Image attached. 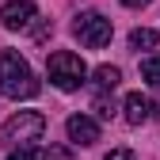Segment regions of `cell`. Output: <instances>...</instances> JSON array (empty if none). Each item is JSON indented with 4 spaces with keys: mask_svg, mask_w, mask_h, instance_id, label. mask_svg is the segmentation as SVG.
Masks as SVG:
<instances>
[{
    "mask_svg": "<svg viewBox=\"0 0 160 160\" xmlns=\"http://www.w3.org/2000/svg\"><path fill=\"white\" fill-rule=\"evenodd\" d=\"M38 80H34V72H31V65L19 57L15 50H4L0 53V95H8V99H34L38 95Z\"/></svg>",
    "mask_w": 160,
    "mask_h": 160,
    "instance_id": "1",
    "label": "cell"
},
{
    "mask_svg": "<svg viewBox=\"0 0 160 160\" xmlns=\"http://www.w3.org/2000/svg\"><path fill=\"white\" fill-rule=\"evenodd\" d=\"M46 76H50V84L57 92H76L88 80V65L80 61V53L57 50V53H50V61H46Z\"/></svg>",
    "mask_w": 160,
    "mask_h": 160,
    "instance_id": "2",
    "label": "cell"
},
{
    "mask_svg": "<svg viewBox=\"0 0 160 160\" xmlns=\"http://www.w3.org/2000/svg\"><path fill=\"white\" fill-rule=\"evenodd\" d=\"M72 34L80 38V46H88V50H103V46L111 42L114 27H111V19H107L103 12H80V15L72 19Z\"/></svg>",
    "mask_w": 160,
    "mask_h": 160,
    "instance_id": "3",
    "label": "cell"
},
{
    "mask_svg": "<svg viewBox=\"0 0 160 160\" xmlns=\"http://www.w3.org/2000/svg\"><path fill=\"white\" fill-rule=\"evenodd\" d=\"M46 133V118L38 111H19L4 122V141L8 145H34Z\"/></svg>",
    "mask_w": 160,
    "mask_h": 160,
    "instance_id": "4",
    "label": "cell"
},
{
    "mask_svg": "<svg viewBox=\"0 0 160 160\" xmlns=\"http://www.w3.org/2000/svg\"><path fill=\"white\" fill-rule=\"evenodd\" d=\"M34 19H38V8L31 0H8L0 8V27H8V31H31Z\"/></svg>",
    "mask_w": 160,
    "mask_h": 160,
    "instance_id": "5",
    "label": "cell"
},
{
    "mask_svg": "<svg viewBox=\"0 0 160 160\" xmlns=\"http://www.w3.org/2000/svg\"><path fill=\"white\" fill-rule=\"evenodd\" d=\"M65 133H69L72 145H95L99 141V122L88 118V114H72L69 122H65Z\"/></svg>",
    "mask_w": 160,
    "mask_h": 160,
    "instance_id": "6",
    "label": "cell"
},
{
    "mask_svg": "<svg viewBox=\"0 0 160 160\" xmlns=\"http://www.w3.org/2000/svg\"><path fill=\"white\" fill-rule=\"evenodd\" d=\"M122 114H126V122H130V126L149 122V118H152V99H149L145 92H130V95L122 99Z\"/></svg>",
    "mask_w": 160,
    "mask_h": 160,
    "instance_id": "7",
    "label": "cell"
},
{
    "mask_svg": "<svg viewBox=\"0 0 160 160\" xmlns=\"http://www.w3.org/2000/svg\"><path fill=\"white\" fill-rule=\"evenodd\" d=\"M118 80H122V72H118L114 65H99V69L92 72L95 92H114V88H118Z\"/></svg>",
    "mask_w": 160,
    "mask_h": 160,
    "instance_id": "8",
    "label": "cell"
},
{
    "mask_svg": "<svg viewBox=\"0 0 160 160\" xmlns=\"http://www.w3.org/2000/svg\"><path fill=\"white\" fill-rule=\"evenodd\" d=\"M130 46H133V50H152V46H156V31L137 27V31L130 34Z\"/></svg>",
    "mask_w": 160,
    "mask_h": 160,
    "instance_id": "9",
    "label": "cell"
},
{
    "mask_svg": "<svg viewBox=\"0 0 160 160\" xmlns=\"http://www.w3.org/2000/svg\"><path fill=\"white\" fill-rule=\"evenodd\" d=\"M141 76L149 80L152 88H160V53H152V57H145V61H141Z\"/></svg>",
    "mask_w": 160,
    "mask_h": 160,
    "instance_id": "10",
    "label": "cell"
},
{
    "mask_svg": "<svg viewBox=\"0 0 160 160\" xmlns=\"http://www.w3.org/2000/svg\"><path fill=\"white\" fill-rule=\"evenodd\" d=\"M8 160H46V149H38V145H15V152Z\"/></svg>",
    "mask_w": 160,
    "mask_h": 160,
    "instance_id": "11",
    "label": "cell"
},
{
    "mask_svg": "<svg viewBox=\"0 0 160 160\" xmlns=\"http://www.w3.org/2000/svg\"><path fill=\"white\" fill-rule=\"evenodd\" d=\"M107 160H137V156H133L130 149H111V152H107Z\"/></svg>",
    "mask_w": 160,
    "mask_h": 160,
    "instance_id": "12",
    "label": "cell"
},
{
    "mask_svg": "<svg viewBox=\"0 0 160 160\" xmlns=\"http://www.w3.org/2000/svg\"><path fill=\"white\" fill-rule=\"evenodd\" d=\"M50 160H69V149H50Z\"/></svg>",
    "mask_w": 160,
    "mask_h": 160,
    "instance_id": "13",
    "label": "cell"
},
{
    "mask_svg": "<svg viewBox=\"0 0 160 160\" xmlns=\"http://www.w3.org/2000/svg\"><path fill=\"white\" fill-rule=\"evenodd\" d=\"M126 8H145V4H152V0H122Z\"/></svg>",
    "mask_w": 160,
    "mask_h": 160,
    "instance_id": "14",
    "label": "cell"
},
{
    "mask_svg": "<svg viewBox=\"0 0 160 160\" xmlns=\"http://www.w3.org/2000/svg\"><path fill=\"white\" fill-rule=\"evenodd\" d=\"M152 111H156V118H160V103H152Z\"/></svg>",
    "mask_w": 160,
    "mask_h": 160,
    "instance_id": "15",
    "label": "cell"
}]
</instances>
